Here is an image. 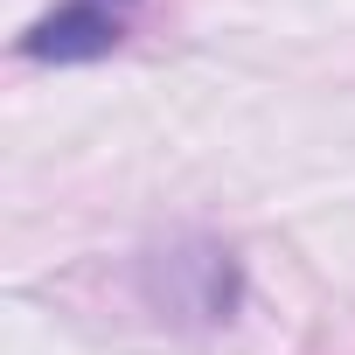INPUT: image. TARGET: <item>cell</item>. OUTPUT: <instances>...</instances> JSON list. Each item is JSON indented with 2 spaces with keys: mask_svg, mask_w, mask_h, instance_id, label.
<instances>
[{
  "mask_svg": "<svg viewBox=\"0 0 355 355\" xmlns=\"http://www.w3.org/2000/svg\"><path fill=\"white\" fill-rule=\"evenodd\" d=\"M132 8L139 0H56V8L21 35V56L35 63H91V56H112L132 28Z\"/></svg>",
  "mask_w": 355,
  "mask_h": 355,
  "instance_id": "6da1fadb",
  "label": "cell"
},
{
  "mask_svg": "<svg viewBox=\"0 0 355 355\" xmlns=\"http://www.w3.org/2000/svg\"><path fill=\"white\" fill-rule=\"evenodd\" d=\"M167 306H182L196 320H230V306H237V265H230V251H216V244L167 251Z\"/></svg>",
  "mask_w": 355,
  "mask_h": 355,
  "instance_id": "7a4b0ae2",
  "label": "cell"
}]
</instances>
